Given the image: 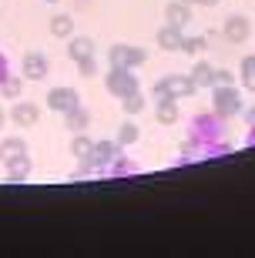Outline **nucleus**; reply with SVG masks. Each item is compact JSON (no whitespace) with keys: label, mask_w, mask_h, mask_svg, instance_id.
<instances>
[{"label":"nucleus","mask_w":255,"mask_h":258,"mask_svg":"<svg viewBox=\"0 0 255 258\" xmlns=\"http://www.w3.org/2000/svg\"><path fill=\"white\" fill-rule=\"evenodd\" d=\"M195 91H198V87H195V81H191L188 74H168V77H158V81L151 84V97H155V101H161V97L188 101Z\"/></svg>","instance_id":"f257e3e1"},{"label":"nucleus","mask_w":255,"mask_h":258,"mask_svg":"<svg viewBox=\"0 0 255 258\" xmlns=\"http://www.w3.org/2000/svg\"><path fill=\"white\" fill-rule=\"evenodd\" d=\"M104 91L111 97H128L134 91H141V81H138V71L131 67H108V74H104Z\"/></svg>","instance_id":"f03ea898"},{"label":"nucleus","mask_w":255,"mask_h":258,"mask_svg":"<svg viewBox=\"0 0 255 258\" xmlns=\"http://www.w3.org/2000/svg\"><path fill=\"white\" fill-rule=\"evenodd\" d=\"M242 91H238L235 84H215L212 87V111L215 114H222L228 121V117L242 114Z\"/></svg>","instance_id":"7ed1b4c3"},{"label":"nucleus","mask_w":255,"mask_h":258,"mask_svg":"<svg viewBox=\"0 0 255 258\" xmlns=\"http://www.w3.org/2000/svg\"><path fill=\"white\" fill-rule=\"evenodd\" d=\"M144 60H148V50L138 47V44H111L108 47V64L111 67H131V71H138V67H144Z\"/></svg>","instance_id":"20e7f679"},{"label":"nucleus","mask_w":255,"mask_h":258,"mask_svg":"<svg viewBox=\"0 0 255 258\" xmlns=\"http://www.w3.org/2000/svg\"><path fill=\"white\" fill-rule=\"evenodd\" d=\"M118 154H121V144H118V141H94V148H91V154H87L84 161L91 164V171L104 174V171H108V164H111Z\"/></svg>","instance_id":"39448f33"},{"label":"nucleus","mask_w":255,"mask_h":258,"mask_svg":"<svg viewBox=\"0 0 255 258\" xmlns=\"http://www.w3.org/2000/svg\"><path fill=\"white\" fill-rule=\"evenodd\" d=\"M20 71H24V81H47V74H50V60H47V54L44 50H27L24 54V60H20Z\"/></svg>","instance_id":"423d86ee"},{"label":"nucleus","mask_w":255,"mask_h":258,"mask_svg":"<svg viewBox=\"0 0 255 258\" xmlns=\"http://www.w3.org/2000/svg\"><path fill=\"white\" fill-rule=\"evenodd\" d=\"M44 104H47L50 111H57V114H67L71 107L81 104V94H77L74 87H50L47 97H44Z\"/></svg>","instance_id":"0eeeda50"},{"label":"nucleus","mask_w":255,"mask_h":258,"mask_svg":"<svg viewBox=\"0 0 255 258\" xmlns=\"http://www.w3.org/2000/svg\"><path fill=\"white\" fill-rule=\"evenodd\" d=\"M222 37H225L228 44H245V40L252 37V20L242 17V14H232V17L222 24Z\"/></svg>","instance_id":"6e6552de"},{"label":"nucleus","mask_w":255,"mask_h":258,"mask_svg":"<svg viewBox=\"0 0 255 258\" xmlns=\"http://www.w3.org/2000/svg\"><path fill=\"white\" fill-rule=\"evenodd\" d=\"M7 117L14 121L17 127H34L40 121V104H34V101H14V107L7 111Z\"/></svg>","instance_id":"1a4fd4ad"},{"label":"nucleus","mask_w":255,"mask_h":258,"mask_svg":"<svg viewBox=\"0 0 255 258\" xmlns=\"http://www.w3.org/2000/svg\"><path fill=\"white\" fill-rule=\"evenodd\" d=\"M165 24H171V27H191V4H185V0H171L168 7H165Z\"/></svg>","instance_id":"9d476101"},{"label":"nucleus","mask_w":255,"mask_h":258,"mask_svg":"<svg viewBox=\"0 0 255 258\" xmlns=\"http://www.w3.org/2000/svg\"><path fill=\"white\" fill-rule=\"evenodd\" d=\"M27 151V141L20 138V134H7V138H0V164L14 161V158H24Z\"/></svg>","instance_id":"9b49d317"},{"label":"nucleus","mask_w":255,"mask_h":258,"mask_svg":"<svg viewBox=\"0 0 255 258\" xmlns=\"http://www.w3.org/2000/svg\"><path fill=\"white\" fill-rule=\"evenodd\" d=\"M181 101H171V97H161L158 104H155V121L158 124H165V127H171V124H178L181 121Z\"/></svg>","instance_id":"f8f14e48"},{"label":"nucleus","mask_w":255,"mask_h":258,"mask_svg":"<svg viewBox=\"0 0 255 258\" xmlns=\"http://www.w3.org/2000/svg\"><path fill=\"white\" fill-rule=\"evenodd\" d=\"M67 57L74 60H84V57H94V40L84 37V34H74V37H67Z\"/></svg>","instance_id":"ddd939ff"},{"label":"nucleus","mask_w":255,"mask_h":258,"mask_svg":"<svg viewBox=\"0 0 255 258\" xmlns=\"http://www.w3.org/2000/svg\"><path fill=\"white\" fill-rule=\"evenodd\" d=\"M181 37H185V30L181 27H171V24H165V27H158V34H155V40H158L161 50H168V54H178V44Z\"/></svg>","instance_id":"4468645a"},{"label":"nucleus","mask_w":255,"mask_h":258,"mask_svg":"<svg viewBox=\"0 0 255 258\" xmlns=\"http://www.w3.org/2000/svg\"><path fill=\"white\" fill-rule=\"evenodd\" d=\"M4 174H7L10 184H20L30 178V154H24V158H14V161L4 164Z\"/></svg>","instance_id":"2eb2a0df"},{"label":"nucleus","mask_w":255,"mask_h":258,"mask_svg":"<svg viewBox=\"0 0 255 258\" xmlns=\"http://www.w3.org/2000/svg\"><path fill=\"white\" fill-rule=\"evenodd\" d=\"M64 124H67V131H71V134H77V131H87V127H91V111H87L84 104L71 107V111L64 114Z\"/></svg>","instance_id":"dca6fc26"},{"label":"nucleus","mask_w":255,"mask_h":258,"mask_svg":"<svg viewBox=\"0 0 255 258\" xmlns=\"http://www.w3.org/2000/svg\"><path fill=\"white\" fill-rule=\"evenodd\" d=\"M131 174H138V164L128 158V154H118L111 164H108V171H104V178H131Z\"/></svg>","instance_id":"f3484780"},{"label":"nucleus","mask_w":255,"mask_h":258,"mask_svg":"<svg viewBox=\"0 0 255 258\" xmlns=\"http://www.w3.org/2000/svg\"><path fill=\"white\" fill-rule=\"evenodd\" d=\"M191 81H195V87H208V91H212V84H215V67L208 64V60H195V67H191Z\"/></svg>","instance_id":"a211bd4d"},{"label":"nucleus","mask_w":255,"mask_h":258,"mask_svg":"<svg viewBox=\"0 0 255 258\" xmlns=\"http://www.w3.org/2000/svg\"><path fill=\"white\" fill-rule=\"evenodd\" d=\"M47 27H50V34H54L57 40H67V37H74V17H71V14H54Z\"/></svg>","instance_id":"6ab92c4d"},{"label":"nucleus","mask_w":255,"mask_h":258,"mask_svg":"<svg viewBox=\"0 0 255 258\" xmlns=\"http://www.w3.org/2000/svg\"><path fill=\"white\" fill-rule=\"evenodd\" d=\"M238 81H242V91L255 94V54L242 57V67H238Z\"/></svg>","instance_id":"aec40b11"},{"label":"nucleus","mask_w":255,"mask_h":258,"mask_svg":"<svg viewBox=\"0 0 255 258\" xmlns=\"http://www.w3.org/2000/svg\"><path fill=\"white\" fill-rule=\"evenodd\" d=\"M208 40L212 37H191V34H185L178 44V54H191V57H198V54H205L208 50Z\"/></svg>","instance_id":"412c9836"},{"label":"nucleus","mask_w":255,"mask_h":258,"mask_svg":"<svg viewBox=\"0 0 255 258\" xmlns=\"http://www.w3.org/2000/svg\"><path fill=\"white\" fill-rule=\"evenodd\" d=\"M91 148H94V141L87 138V131H77V134H71V154H74L77 161H84L87 154H91Z\"/></svg>","instance_id":"4be33fe9"},{"label":"nucleus","mask_w":255,"mask_h":258,"mask_svg":"<svg viewBox=\"0 0 255 258\" xmlns=\"http://www.w3.org/2000/svg\"><path fill=\"white\" fill-rule=\"evenodd\" d=\"M144 107H148V101H144V94L141 91H134V94H128V97H121V111L128 117H138L144 111Z\"/></svg>","instance_id":"5701e85b"},{"label":"nucleus","mask_w":255,"mask_h":258,"mask_svg":"<svg viewBox=\"0 0 255 258\" xmlns=\"http://www.w3.org/2000/svg\"><path fill=\"white\" fill-rule=\"evenodd\" d=\"M138 138H141V127L134 124V121H124V124L118 127V138H114V141L121 144V148H131V144H138Z\"/></svg>","instance_id":"b1692460"},{"label":"nucleus","mask_w":255,"mask_h":258,"mask_svg":"<svg viewBox=\"0 0 255 258\" xmlns=\"http://www.w3.org/2000/svg\"><path fill=\"white\" fill-rule=\"evenodd\" d=\"M20 94H24V77H14V74H10L7 81L0 84V97H4V101H17Z\"/></svg>","instance_id":"393cba45"},{"label":"nucleus","mask_w":255,"mask_h":258,"mask_svg":"<svg viewBox=\"0 0 255 258\" xmlns=\"http://www.w3.org/2000/svg\"><path fill=\"white\" fill-rule=\"evenodd\" d=\"M77 71H81V77H94V74H97V57L77 60Z\"/></svg>","instance_id":"a878e982"},{"label":"nucleus","mask_w":255,"mask_h":258,"mask_svg":"<svg viewBox=\"0 0 255 258\" xmlns=\"http://www.w3.org/2000/svg\"><path fill=\"white\" fill-rule=\"evenodd\" d=\"M215 84H235V74L228 67H215ZM212 84V87H215Z\"/></svg>","instance_id":"bb28decb"},{"label":"nucleus","mask_w":255,"mask_h":258,"mask_svg":"<svg viewBox=\"0 0 255 258\" xmlns=\"http://www.w3.org/2000/svg\"><path fill=\"white\" fill-rule=\"evenodd\" d=\"M84 178H91V164H77L74 171H71V181H84Z\"/></svg>","instance_id":"cd10ccee"},{"label":"nucleus","mask_w":255,"mask_h":258,"mask_svg":"<svg viewBox=\"0 0 255 258\" xmlns=\"http://www.w3.org/2000/svg\"><path fill=\"white\" fill-rule=\"evenodd\" d=\"M7 77H10V57L4 54V50H0V84H4Z\"/></svg>","instance_id":"c85d7f7f"},{"label":"nucleus","mask_w":255,"mask_h":258,"mask_svg":"<svg viewBox=\"0 0 255 258\" xmlns=\"http://www.w3.org/2000/svg\"><path fill=\"white\" fill-rule=\"evenodd\" d=\"M245 144H248V148H255V121H252V127H248V138H245Z\"/></svg>","instance_id":"c756f323"},{"label":"nucleus","mask_w":255,"mask_h":258,"mask_svg":"<svg viewBox=\"0 0 255 258\" xmlns=\"http://www.w3.org/2000/svg\"><path fill=\"white\" fill-rule=\"evenodd\" d=\"M195 4H198V7H218L222 0H195Z\"/></svg>","instance_id":"7c9ffc66"},{"label":"nucleus","mask_w":255,"mask_h":258,"mask_svg":"<svg viewBox=\"0 0 255 258\" xmlns=\"http://www.w3.org/2000/svg\"><path fill=\"white\" fill-rule=\"evenodd\" d=\"M4 124H7V111L0 107V134H4Z\"/></svg>","instance_id":"2f4dec72"},{"label":"nucleus","mask_w":255,"mask_h":258,"mask_svg":"<svg viewBox=\"0 0 255 258\" xmlns=\"http://www.w3.org/2000/svg\"><path fill=\"white\" fill-rule=\"evenodd\" d=\"M245 117H248V124H252V121H255V104H252V107H248V111H245Z\"/></svg>","instance_id":"473e14b6"},{"label":"nucleus","mask_w":255,"mask_h":258,"mask_svg":"<svg viewBox=\"0 0 255 258\" xmlns=\"http://www.w3.org/2000/svg\"><path fill=\"white\" fill-rule=\"evenodd\" d=\"M47 4H61V0H47Z\"/></svg>","instance_id":"72a5a7b5"},{"label":"nucleus","mask_w":255,"mask_h":258,"mask_svg":"<svg viewBox=\"0 0 255 258\" xmlns=\"http://www.w3.org/2000/svg\"><path fill=\"white\" fill-rule=\"evenodd\" d=\"M185 4H195V0H185Z\"/></svg>","instance_id":"f704fd0d"}]
</instances>
